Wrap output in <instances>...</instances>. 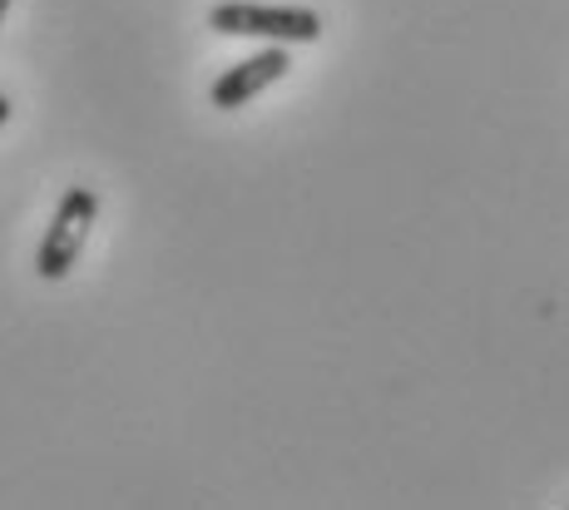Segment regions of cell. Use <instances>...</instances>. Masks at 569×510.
<instances>
[{"instance_id":"1","label":"cell","mask_w":569,"mask_h":510,"mask_svg":"<svg viewBox=\"0 0 569 510\" xmlns=\"http://www.w3.org/2000/svg\"><path fill=\"white\" fill-rule=\"evenodd\" d=\"M94 223H100V193H94L90 183L64 189V199L54 203V213H50L46 238H40V248H36V273L46 278V283L70 278V268L80 263L84 243H90Z\"/></svg>"},{"instance_id":"2","label":"cell","mask_w":569,"mask_h":510,"mask_svg":"<svg viewBox=\"0 0 569 510\" xmlns=\"http://www.w3.org/2000/svg\"><path fill=\"white\" fill-rule=\"evenodd\" d=\"M208 30L218 36H253L272 46H312L322 36V16L308 6H253V0H223L208 10Z\"/></svg>"},{"instance_id":"3","label":"cell","mask_w":569,"mask_h":510,"mask_svg":"<svg viewBox=\"0 0 569 510\" xmlns=\"http://www.w3.org/2000/svg\"><path fill=\"white\" fill-rule=\"evenodd\" d=\"M288 70H292L288 46H268V50H258V56L228 64L213 80V90H208V104H213V110H243L248 100H258V94L268 90V84H278Z\"/></svg>"},{"instance_id":"4","label":"cell","mask_w":569,"mask_h":510,"mask_svg":"<svg viewBox=\"0 0 569 510\" xmlns=\"http://www.w3.org/2000/svg\"><path fill=\"white\" fill-rule=\"evenodd\" d=\"M6 119H10V100H6V94H0V124H6Z\"/></svg>"},{"instance_id":"5","label":"cell","mask_w":569,"mask_h":510,"mask_svg":"<svg viewBox=\"0 0 569 510\" xmlns=\"http://www.w3.org/2000/svg\"><path fill=\"white\" fill-rule=\"evenodd\" d=\"M10 16V0H0V20H6Z\"/></svg>"}]
</instances>
